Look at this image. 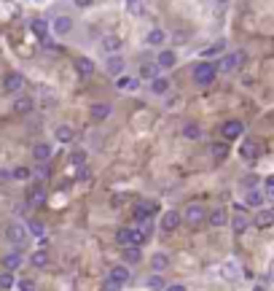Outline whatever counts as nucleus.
Returning a JSON list of instances; mask_svg holds the SVG:
<instances>
[{"instance_id":"ddd939ff","label":"nucleus","mask_w":274,"mask_h":291,"mask_svg":"<svg viewBox=\"0 0 274 291\" xmlns=\"http://www.w3.org/2000/svg\"><path fill=\"white\" fill-rule=\"evenodd\" d=\"M43 199H46V192L41 189V186H32V189L27 192V202H30L32 208H41Z\"/></svg>"},{"instance_id":"39448f33","label":"nucleus","mask_w":274,"mask_h":291,"mask_svg":"<svg viewBox=\"0 0 274 291\" xmlns=\"http://www.w3.org/2000/svg\"><path fill=\"white\" fill-rule=\"evenodd\" d=\"M5 237H8V243H14V245H25V240H27V226H22V224H8V229H5Z\"/></svg>"},{"instance_id":"a19ab883","label":"nucleus","mask_w":274,"mask_h":291,"mask_svg":"<svg viewBox=\"0 0 274 291\" xmlns=\"http://www.w3.org/2000/svg\"><path fill=\"white\" fill-rule=\"evenodd\" d=\"M223 272H226L223 278H237V264H234V261H228V264H223Z\"/></svg>"},{"instance_id":"9b49d317","label":"nucleus","mask_w":274,"mask_h":291,"mask_svg":"<svg viewBox=\"0 0 274 291\" xmlns=\"http://www.w3.org/2000/svg\"><path fill=\"white\" fill-rule=\"evenodd\" d=\"M207 221L213 226H226L228 224V213L223 208H215V210H210V213H207Z\"/></svg>"},{"instance_id":"cd10ccee","label":"nucleus","mask_w":274,"mask_h":291,"mask_svg":"<svg viewBox=\"0 0 274 291\" xmlns=\"http://www.w3.org/2000/svg\"><path fill=\"white\" fill-rule=\"evenodd\" d=\"M32 32H35L41 41H46V38H49V25L41 22V19H35V22H32Z\"/></svg>"},{"instance_id":"49530a36","label":"nucleus","mask_w":274,"mask_h":291,"mask_svg":"<svg viewBox=\"0 0 274 291\" xmlns=\"http://www.w3.org/2000/svg\"><path fill=\"white\" fill-rule=\"evenodd\" d=\"M110 205H113V208H121V205H124V197H121V194H116V197L110 199Z\"/></svg>"},{"instance_id":"f8f14e48","label":"nucleus","mask_w":274,"mask_h":291,"mask_svg":"<svg viewBox=\"0 0 274 291\" xmlns=\"http://www.w3.org/2000/svg\"><path fill=\"white\" fill-rule=\"evenodd\" d=\"M239 154H242L245 159H250V162H253V159H258L261 148H258V143H255V140H245L242 148H239Z\"/></svg>"},{"instance_id":"412c9836","label":"nucleus","mask_w":274,"mask_h":291,"mask_svg":"<svg viewBox=\"0 0 274 291\" xmlns=\"http://www.w3.org/2000/svg\"><path fill=\"white\" fill-rule=\"evenodd\" d=\"M56 140L59 143H70L73 138H76V132H73V127H67V124H62V127H56Z\"/></svg>"},{"instance_id":"423d86ee","label":"nucleus","mask_w":274,"mask_h":291,"mask_svg":"<svg viewBox=\"0 0 274 291\" xmlns=\"http://www.w3.org/2000/svg\"><path fill=\"white\" fill-rule=\"evenodd\" d=\"M220 132H223V138H226V140H237L239 135L245 132V124H242V122H237V119H231V122H226V124H223V129H220Z\"/></svg>"},{"instance_id":"b1692460","label":"nucleus","mask_w":274,"mask_h":291,"mask_svg":"<svg viewBox=\"0 0 274 291\" xmlns=\"http://www.w3.org/2000/svg\"><path fill=\"white\" fill-rule=\"evenodd\" d=\"M148 43H153V46H162L164 41H167V35H164V30L162 27H153L151 32H148V38H145Z\"/></svg>"},{"instance_id":"a878e982","label":"nucleus","mask_w":274,"mask_h":291,"mask_svg":"<svg viewBox=\"0 0 274 291\" xmlns=\"http://www.w3.org/2000/svg\"><path fill=\"white\" fill-rule=\"evenodd\" d=\"M183 135H186L188 140H196L199 135H202V129H199V124H193V122H186V124H183Z\"/></svg>"},{"instance_id":"7ed1b4c3","label":"nucleus","mask_w":274,"mask_h":291,"mask_svg":"<svg viewBox=\"0 0 274 291\" xmlns=\"http://www.w3.org/2000/svg\"><path fill=\"white\" fill-rule=\"evenodd\" d=\"M204 219H207V210H204L202 205H188V208L183 210V221L191 224V226H199Z\"/></svg>"},{"instance_id":"f257e3e1","label":"nucleus","mask_w":274,"mask_h":291,"mask_svg":"<svg viewBox=\"0 0 274 291\" xmlns=\"http://www.w3.org/2000/svg\"><path fill=\"white\" fill-rule=\"evenodd\" d=\"M215 73H218V67H215L213 62H199V65L193 67V81H196L199 87H207V84L215 81Z\"/></svg>"},{"instance_id":"bf43d9fd","label":"nucleus","mask_w":274,"mask_h":291,"mask_svg":"<svg viewBox=\"0 0 274 291\" xmlns=\"http://www.w3.org/2000/svg\"><path fill=\"white\" fill-rule=\"evenodd\" d=\"M38 3H41V0H38Z\"/></svg>"},{"instance_id":"603ef678","label":"nucleus","mask_w":274,"mask_h":291,"mask_svg":"<svg viewBox=\"0 0 274 291\" xmlns=\"http://www.w3.org/2000/svg\"><path fill=\"white\" fill-rule=\"evenodd\" d=\"M35 175H38V178H46L49 173H46V167H38V170H35Z\"/></svg>"},{"instance_id":"c9c22d12","label":"nucleus","mask_w":274,"mask_h":291,"mask_svg":"<svg viewBox=\"0 0 274 291\" xmlns=\"http://www.w3.org/2000/svg\"><path fill=\"white\" fill-rule=\"evenodd\" d=\"M27 232H30V235H35V237H43V224H41V221H35V219H32L30 221V224H27Z\"/></svg>"},{"instance_id":"5fc2aeb1","label":"nucleus","mask_w":274,"mask_h":291,"mask_svg":"<svg viewBox=\"0 0 274 291\" xmlns=\"http://www.w3.org/2000/svg\"><path fill=\"white\" fill-rule=\"evenodd\" d=\"M266 186H272V189H274V175H269V178H266Z\"/></svg>"},{"instance_id":"ea45409f","label":"nucleus","mask_w":274,"mask_h":291,"mask_svg":"<svg viewBox=\"0 0 274 291\" xmlns=\"http://www.w3.org/2000/svg\"><path fill=\"white\" fill-rule=\"evenodd\" d=\"M11 178L25 181V178H30V170H27V167H14V170H11Z\"/></svg>"},{"instance_id":"864d4df0","label":"nucleus","mask_w":274,"mask_h":291,"mask_svg":"<svg viewBox=\"0 0 274 291\" xmlns=\"http://www.w3.org/2000/svg\"><path fill=\"white\" fill-rule=\"evenodd\" d=\"M164 291H186V289H183V286H167Z\"/></svg>"},{"instance_id":"79ce46f5","label":"nucleus","mask_w":274,"mask_h":291,"mask_svg":"<svg viewBox=\"0 0 274 291\" xmlns=\"http://www.w3.org/2000/svg\"><path fill=\"white\" fill-rule=\"evenodd\" d=\"M105 291H121V283L113 281V278H108V281H105Z\"/></svg>"},{"instance_id":"6e6552de","label":"nucleus","mask_w":274,"mask_h":291,"mask_svg":"<svg viewBox=\"0 0 274 291\" xmlns=\"http://www.w3.org/2000/svg\"><path fill=\"white\" fill-rule=\"evenodd\" d=\"M22 87H25V76H22V73H8V76H5V81H3L5 92H19Z\"/></svg>"},{"instance_id":"9d476101","label":"nucleus","mask_w":274,"mask_h":291,"mask_svg":"<svg viewBox=\"0 0 274 291\" xmlns=\"http://www.w3.org/2000/svg\"><path fill=\"white\" fill-rule=\"evenodd\" d=\"M272 224H274V208L255 213V226H258V229H266V226H272Z\"/></svg>"},{"instance_id":"4d7b16f0","label":"nucleus","mask_w":274,"mask_h":291,"mask_svg":"<svg viewBox=\"0 0 274 291\" xmlns=\"http://www.w3.org/2000/svg\"><path fill=\"white\" fill-rule=\"evenodd\" d=\"M218 3H228V0H218Z\"/></svg>"},{"instance_id":"3c124183","label":"nucleus","mask_w":274,"mask_h":291,"mask_svg":"<svg viewBox=\"0 0 274 291\" xmlns=\"http://www.w3.org/2000/svg\"><path fill=\"white\" fill-rule=\"evenodd\" d=\"M78 8H86V5H91V0H76Z\"/></svg>"},{"instance_id":"5701e85b","label":"nucleus","mask_w":274,"mask_h":291,"mask_svg":"<svg viewBox=\"0 0 274 291\" xmlns=\"http://www.w3.org/2000/svg\"><path fill=\"white\" fill-rule=\"evenodd\" d=\"M124 259H127V264H137V261L142 259L140 248H137V245H127V248H124Z\"/></svg>"},{"instance_id":"4be33fe9","label":"nucleus","mask_w":274,"mask_h":291,"mask_svg":"<svg viewBox=\"0 0 274 291\" xmlns=\"http://www.w3.org/2000/svg\"><path fill=\"white\" fill-rule=\"evenodd\" d=\"M151 267H153V270H159V272L167 270V267H169V256L167 254H153L151 256Z\"/></svg>"},{"instance_id":"72a5a7b5","label":"nucleus","mask_w":274,"mask_h":291,"mask_svg":"<svg viewBox=\"0 0 274 291\" xmlns=\"http://www.w3.org/2000/svg\"><path fill=\"white\" fill-rule=\"evenodd\" d=\"M245 202H247L250 208H258V205L264 202V194H261V192H247V197H245Z\"/></svg>"},{"instance_id":"4468645a","label":"nucleus","mask_w":274,"mask_h":291,"mask_svg":"<svg viewBox=\"0 0 274 291\" xmlns=\"http://www.w3.org/2000/svg\"><path fill=\"white\" fill-rule=\"evenodd\" d=\"M153 210H156V205H153V202H145V199L135 205V216H137V219H151Z\"/></svg>"},{"instance_id":"c85d7f7f","label":"nucleus","mask_w":274,"mask_h":291,"mask_svg":"<svg viewBox=\"0 0 274 291\" xmlns=\"http://www.w3.org/2000/svg\"><path fill=\"white\" fill-rule=\"evenodd\" d=\"M116 87H118V89H129V92H135V89L140 87V81H135V78H129V76H121V78L116 81Z\"/></svg>"},{"instance_id":"4c0bfd02","label":"nucleus","mask_w":274,"mask_h":291,"mask_svg":"<svg viewBox=\"0 0 274 291\" xmlns=\"http://www.w3.org/2000/svg\"><path fill=\"white\" fill-rule=\"evenodd\" d=\"M148 289L151 291H164L167 286H164V281H162V275H153L151 281H148Z\"/></svg>"},{"instance_id":"c756f323","label":"nucleus","mask_w":274,"mask_h":291,"mask_svg":"<svg viewBox=\"0 0 274 291\" xmlns=\"http://www.w3.org/2000/svg\"><path fill=\"white\" fill-rule=\"evenodd\" d=\"M121 70H124V60H121V57H110V60H108V73L118 76Z\"/></svg>"},{"instance_id":"473e14b6","label":"nucleus","mask_w":274,"mask_h":291,"mask_svg":"<svg viewBox=\"0 0 274 291\" xmlns=\"http://www.w3.org/2000/svg\"><path fill=\"white\" fill-rule=\"evenodd\" d=\"M151 89H153V92H156V95H164V92H167V89H169V81H167V78H153Z\"/></svg>"},{"instance_id":"a211bd4d","label":"nucleus","mask_w":274,"mask_h":291,"mask_svg":"<svg viewBox=\"0 0 274 291\" xmlns=\"http://www.w3.org/2000/svg\"><path fill=\"white\" fill-rule=\"evenodd\" d=\"M32 157H35V162H46V159L51 157V146L49 143H35V148H32Z\"/></svg>"},{"instance_id":"8fccbe9b","label":"nucleus","mask_w":274,"mask_h":291,"mask_svg":"<svg viewBox=\"0 0 274 291\" xmlns=\"http://www.w3.org/2000/svg\"><path fill=\"white\" fill-rule=\"evenodd\" d=\"M8 178H11L8 170H0V184H3V181H8Z\"/></svg>"},{"instance_id":"dca6fc26","label":"nucleus","mask_w":274,"mask_h":291,"mask_svg":"<svg viewBox=\"0 0 274 291\" xmlns=\"http://www.w3.org/2000/svg\"><path fill=\"white\" fill-rule=\"evenodd\" d=\"M108 278H113V281H118L124 286V283L129 281V270L124 264H116V267H110V272H108Z\"/></svg>"},{"instance_id":"20e7f679","label":"nucleus","mask_w":274,"mask_h":291,"mask_svg":"<svg viewBox=\"0 0 274 291\" xmlns=\"http://www.w3.org/2000/svg\"><path fill=\"white\" fill-rule=\"evenodd\" d=\"M245 51H231V54H226L223 60H220V70L223 73H231V70H237V67H242V62H245Z\"/></svg>"},{"instance_id":"2f4dec72","label":"nucleus","mask_w":274,"mask_h":291,"mask_svg":"<svg viewBox=\"0 0 274 291\" xmlns=\"http://www.w3.org/2000/svg\"><path fill=\"white\" fill-rule=\"evenodd\" d=\"M30 261H32V267H46L49 264V254H46V251H35Z\"/></svg>"},{"instance_id":"2eb2a0df","label":"nucleus","mask_w":274,"mask_h":291,"mask_svg":"<svg viewBox=\"0 0 274 291\" xmlns=\"http://www.w3.org/2000/svg\"><path fill=\"white\" fill-rule=\"evenodd\" d=\"M76 70H78V76H91V73H94V62L91 60H86V57H78L76 60Z\"/></svg>"},{"instance_id":"bb28decb","label":"nucleus","mask_w":274,"mask_h":291,"mask_svg":"<svg viewBox=\"0 0 274 291\" xmlns=\"http://www.w3.org/2000/svg\"><path fill=\"white\" fill-rule=\"evenodd\" d=\"M175 62H178L175 51H162V54H159V67H172Z\"/></svg>"},{"instance_id":"de8ad7c7","label":"nucleus","mask_w":274,"mask_h":291,"mask_svg":"<svg viewBox=\"0 0 274 291\" xmlns=\"http://www.w3.org/2000/svg\"><path fill=\"white\" fill-rule=\"evenodd\" d=\"M140 232H142V235L148 237V235H151V232H153V224H151V221H145V224H142V229H140Z\"/></svg>"},{"instance_id":"37998d69","label":"nucleus","mask_w":274,"mask_h":291,"mask_svg":"<svg viewBox=\"0 0 274 291\" xmlns=\"http://www.w3.org/2000/svg\"><path fill=\"white\" fill-rule=\"evenodd\" d=\"M220 51H223V43H215V46L204 49V57H213V54H220Z\"/></svg>"},{"instance_id":"6ab92c4d","label":"nucleus","mask_w":274,"mask_h":291,"mask_svg":"<svg viewBox=\"0 0 274 291\" xmlns=\"http://www.w3.org/2000/svg\"><path fill=\"white\" fill-rule=\"evenodd\" d=\"M3 267H5V270H16V267H22V254H16V251L5 254L3 256Z\"/></svg>"},{"instance_id":"7c9ffc66","label":"nucleus","mask_w":274,"mask_h":291,"mask_svg":"<svg viewBox=\"0 0 274 291\" xmlns=\"http://www.w3.org/2000/svg\"><path fill=\"white\" fill-rule=\"evenodd\" d=\"M14 108L19 113H30L32 111V97H19V100L14 102Z\"/></svg>"},{"instance_id":"393cba45","label":"nucleus","mask_w":274,"mask_h":291,"mask_svg":"<svg viewBox=\"0 0 274 291\" xmlns=\"http://www.w3.org/2000/svg\"><path fill=\"white\" fill-rule=\"evenodd\" d=\"M121 46H124L121 38H116V35H108L105 41H102V51H110V54H113V51H118Z\"/></svg>"},{"instance_id":"1a4fd4ad","label":"nucleus","mask_w":274,"mask_h":291,"mask_svg":"<svg viewBox=\"0 0 274 291\" xmlns=\"http://www.w3.org/2000/svg\"><path fill=\"white\" fill-rule=\"evenodd\" d=\"M89 113H91V119H94V122H102V119L110 116V105H108V102H91Z\"/></svg>"},{"instance_id":"58836bf2","label":"nucleus","mask_w":274,"mask_h":291,"mask_svg":"<svg viewBox=\"0 0 274 291\" xmlns=\"http://www.w3.org/2000/svg\"><path fill=\"white\" fill-rule=\"evenodd\" d=\"M140 76L142 78H151V81H153V78H156V65H148V62H145V65L140 67Z\"/></svg>"},{"instance_id":"c03bdc74","label":"nucleus","mask_w":274,"mask_h":291,"mask_svg":"<svg viewBox=\"0 0 274 291\" xmlns=\"http://www.w3.org/2000/svg\"><path fill=\"white\" fill-rule=\"evenodd\" d=\"M35 281H19V291H35Z\"/></svg>"},{"instance_id":"f704fd0d","label":"nucleus","mask_w":274,"mask_h":291,"mask_svg":"<svg viewBox=\"0 0 274 291\" xmlns=\"http://www.w3.org/2000/svg\"><path fill=\"white\" fill-rule=\"evenodd\" d=\"M70 164H73V167H81V164H86V151H73V154H70Z\"/></svg>"},{"instance_id":"13d9d810","label":"nucleus","mask_w":274,"mask_h":291,"mask_svg":"<svg viewBox=\"0 0 274 291\" xmlns=\"http://www.w3.org/2000/svg\"><path fill=\"white\" fill-rule=\"evenodd\" d=\"M272 275H274V264H272Z\"/></svg>"},{"instance_id":"0eeeda50","label":"nucleus","mask_w":274,"mask_h":291,"mask_svg":"<svg viewBox=\"0 0 274 291\" xmlns=\"http://www.w3.org/2000/svg\"><path fill=\"white\" fill-rule=\"evenodd\" d=\"M180 221H183V216L178 213V210H167V213H164V219H162V229L164 232H175L180 226Z\"/></svg>"},{"instance_id":"f03ea898","label":"nucleus","mask_w":274,"mask_h":291,"mask_svg":"<svg viewBox=\"0 0 274 291\" xmlns=\"http://www.w3.org/2000/svg\"><path fill=\"white\" fill-rule=\"evenodd\" d=\"M116 240H118V245H137L140 248L142 243H145V235H142L140 229H129V226H121V229L116 232Z\"/></svg>"},{"instance_id":"aec40b11","label":"nucleus","mask_w":274,"mask_h":291,"mask_svg":"<svg viewBox=\"0 0 274 291\" xmlns=\"http://www.w3.org/2000/svg\"><path fill=\"white\" fill-rule=\"evenodd\" d=\"M70 27H73V22L67 19V16H56V19H54V32H56V35L70 32Z\"/></svg>"},{"instance_id":"a18cd8bd","label":"nucleus","mask_w":274,"mask_h":291,"mask_svg":"<svg viewBox=\"0 0 274 291\" xmlns=\"http://www.w3.org/2000/svg\"><path fill=\"white\" fill-rule=\"evenodd\" d=\"M14 286V278L11 275H0V289H11Z\"/></svg>"},{"instance_id":"e433bc0d","label":"nucleus","mask_w":274,"mask_h":291,"mask_svg":"<svg viewBox=\"0 0 274 291\" xmlns=\"http://www.w3.org/2000/svg\"><path fill=\"white\" fill-rule=\"evenodd\" d=\"M213 157L218 159V162H220V159H226V157H228V146H223V143H215V146H213Z\"/></svg>"},{"instance_id":"f3484780","label":"nucleus","mask_w":274,"mask_h":291,"mask_svg":"<svg viewBox=\"0 0 274 291\" xmlns=\"http://www.w3.org/2000/svg\"><path fill=\"white\" fill-rule=\"evenodd\" d=\"M231 226H234V232H237V235H245V232H247V226H250V219L245 213H237V216H234V221H231Z\"/></svg>"},{"instance_id":"6e6d98bb","label":"nucleus","mask_w":274,"mask_h":291,"mask_svg":"<svg viewBox=\"0 0 274 291\" xmlns=\"http://www.w3.org/2000/svg\"><path fill=\"white\" fill-rule=\"evenodd\" d=\"M253 291H266V289H264V286H255V289H253Z\"/></svg>"},{"instance_id":"09e8293b","label":"nucleus","mask_w":274,"mask_h":291,"mask_svg":"<svg viewBox=\"0 0 274 291\" xmlns=\"http://www.w3.org/2000/svg\"><path fill=\"white\" fill-rule=\"evenodd\" d=\"M127 5H129L132 11H140V3H137V0H127Z\"/></svg>"}]
</instances>
